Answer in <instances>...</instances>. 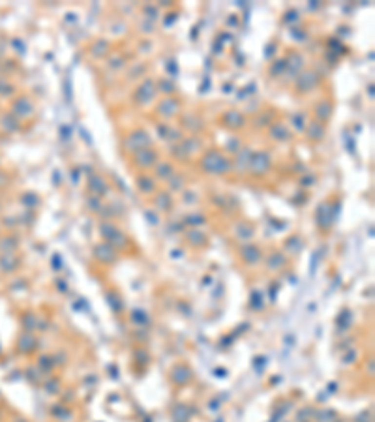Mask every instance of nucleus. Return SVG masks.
<instances>
[{
  "instance_id": "1",
  "label": "nucleus",
  "mask_w": 375,
  "mask_h": 422,
  "mask_svg": "<svg viewBox=\"0 0 375 422\" xmlns=\"http://www.w3.org/2000/svg\"><path fill=\"white\" fill-rule=\"evenodd\" d=\"M201 167H203V171L212 173V175H223V173L231 171L233 165H231V161L223 156L221 152L210 150V152H206L205 156H203V160H201Z\"/></svg>"
},
{
  "instance_id": "2",
  "label": "nucleus",
  "mask_w": 375,
  "mask_h": 422,
  "mask_svg": "<svg viewBox=\"0 0 375 422\" xmlns=\"http://www.w3.org/2000/svg\"><path fill=\"white\" fill-rule=\"evenodd\" d=\"M150 145H152V141H150V137H148V133L145 130H135L124 141V148L133 152V154L143 150V148H150Z\"/></svg>"
},
{
  "instance_id": "3",
  "label": "nucleus",
  "mask_w": 375,
  "mask_h": 422,
  "mask_svg": "<svg viewBox=\"0 0 375 422\" xmlns=\"http://www.w3.org/2000/svg\"><path fill=\"white\" fill-rule=\"evenodd\" d=\"M99 233H101V237L109 242V246H113V248H124L126 246V237H124L122 231L117 229V225L103 223L99 227Z\"/></svg>"
},
{
  "instance_id": "4",
  "label": "nucleus",
  "mask_w": 375,
  "mask_h": 422,
  "mask_svg": "<svg viewBox=\"0 0 375 422\" xmlns=\"http://www.w3.org/2000/svg\"><path fill=\"white\" fill-rule=\"evenodd\" d=\"M250 171L255 177H263L266 171L270 169V156L268 152H255L252 160H250Z\"/></svg>"
},
{
  "instance_id": "5",
  "label": "nucleus",
  "mask_w": 375,
  "mask_h": 422,
  "mask_svg": "<svg viewBox=\"0 0 375 422\" xmlns=\"http://www.w3.org/2000/svg\"><path fill=\"white\" fill-rule=\"evenodd\" d=\"M154 96H156V84L152 83L150 79H146L145 83L137 88V92H135V100L141 105H146L148 101H152Z\"/></svg>"
},
{
  "instance_id": "6",
  "label": "nucleus",
  "mask_w": 375,
  "mask_h": 422,
  "mask_svg": "<svg viewBox=\"0 0 375 422\" xmlns=\"http://www.w3.org/2000/svg\"><path fill=\"white\" fill-rule=\"evenodd\" d=\"M156 160H158V154L152 148H143V150H139V152L133 154V163L143 169L152 167V165L156 163Z\"/></svg>"
},
{
  "instance_id": "7",
  "label": "nucleus",
  "mask_w": 375,
  "mask_h": 422,
  "mask_svg": "<svg viewBox=\"0 0 375 422\" xmlns=\"http://www.w3.org/2000/svg\"><path fill=\"white\" fill-rule=\"evenodd\" d=\"M317 81L319 79H317V75L314 72H306L296 79V88H298V92H308V90L317 86Z\"/></svg>"
},
{
  "instance_id": "8",
  "label": "nucleus",
  "mask_w": 375,
  "mask_h": 422,
  "mask_svg": "<svg viewBox=\"0 0 375 422\" xmlns=\"http://www.w3.org/2000/svg\"><path fill=\"white\" fill-rule=\"evenodd\" d=\"M334 218H336V214L330 212V205H328V203H323V205L319 206V210H317V223L321 225V229H323V227L328 229V225L332 223Z\"/></svg>"
},
{
  "instance_id": "9",
  "label": "nucleus",
  "mask_w": 375,
  "mask_h": 422,
  "mask_svg": "<svg viewBox=\"0 0 375 422\" xmlns=\"http://www.w3.org/2000/svg\"><path fill=\"white\" fill-rule=\"evenodd\" d=\"M94 255H96V259L103 261V263H113L117 253H115V248L109 244H99L94 248Z\"/></svg>"
},
{
  "instance_id": "10",
  "label": "nucleus",
  "mask_w": 375,
  "mask_h": 422,
  "mask_svg": "<svg viewBox=\"0 0 375 422\" xmlns=\"http://www.w3.org/2000/svg\"><path fill=\"white\" fill-rule=\"evenodd\" d=\"M171 377H173V381H175L177 385H186V383L192 379V372H190V368H186V366H177V368H173Z\"/></svg>"
},
{
  "instance_id": "11",
  "label": "nucleus",
  "mask_w": 375,
  "mask_h": 422,
  "mask_svg": "<svg viewBox=\"0 0 375 422\" xmlns=\"http://www.w3.org/2000/svg\"><path fill=\"white\" fill-rule=\"evenodd\" d=\"M177 111H178V101H177V100H171V98L163 100V101L158 105V113H159L161 117H173Z\"/></svg>"
},
{
  "instance_id": "12",
  "label": "nucleus",
  "mask_w": 375,
  "mask_h": 422,
  "mask_svg": "<svg viewBox=\"0 0 375 422\" xmlns=\"http://www.w3.org/2000/svg\"><path fill=\"white\" fill-rule=\"evenodd\" d=\"M306 133H308V137L314 139V141L323 139V137H325V126H323V122H319V121L310 122V124L306 126Z\"/></svg>"
},
{
  "instance_id": "13",
  "label": "nucleus",
  "mask_w": 375,
  "mask_h": 422,
  "mask_svg": "<svg viewBox=\"0 0 375 422\" xmlns=\"http://www.w3.org/2000/svg\"><path fill=\"white\" fill-rule=\"evenodd\" d=\"M223 124L229 128H242L244 126V117L238 111H227L223 115Z\"/></svg>"
},
{
  "instance_id": "14",
  "label": "nucleus",
  "mask_w": 375,
  "mask_h": 422,
  "mask_svg": "<svg viewBox=\"0 0 375 422\" xmlns=\"http://www.w3.org/2000/svg\"><path fill=\"white\" fill-rule=\"evenodd\" d=\"M242 257H244V261H248L250 265H254V263H257V261H261V250L257 248V246H254V244H248L246 248L242 250Z\"/></svg>"
},
{
  "instance_id": "15",
  "label": "nucleus",
  "mask_w": 375,
  "mask_h": 422,
  "mask_svg": "<svg viewBox=\"0 0 375 422\" xmlns=\"http://www.w3.org/2000/svg\"><path fill=\"white\" fill-rule=\"evenodd\" d=\"M270 135H272L274 139H279V141H287V139H289V130H287L281 122H278V124H274V126L270 128Z\"/></svg>"
},
{
  "instance_id": "16",
  "label": "nucleus",
  "mask_w": 375,
  "mask_h": 422,
  "mask_svg": "<svg viewBox=\"0 0 375 422\" xmlns=\"http://www.w3.org/2000/svg\"><path fill=\"white\" fill-rule=\"evenodd\" d=\"M90 190L96 192L98 195H103L107 192V184L101 177H90Z\"/></svg>"
},
{
  "instance_id": "17",
  "label": "nucleus",
  "mask_w": 375,
  "mask_h": 422,
  "mask_svg": "<svg viewBox=\"0 0 375 422\" xmlns=\"http://www.w3.org/2000/svg\"><path fill=\"white\" fill-rule=\"evenodd\" d=\"M315 113H317V119L319 121H328L330 119V115H332V105L328 103V101H323V103H319L317 109H315Z\"/></svg>"
},
{
  "instance_id": "18",
  "label": "nucleus",
  "mask_w": 375,
  "mask_h": 422,
  "mask_svg": "<svg viewBox=\"0 0 375 422\" xmlns=\"http://www.w3.org/2000/svg\"><path fill=\"white\" fill-rule=\"evenodd\" d=\"M137 188L143 193H152L154 188H156V184H154L152 179H148V177H139V179H137Z\"/></svg>"
},
{
  "instance_id": "19",
  "label": "nucleus",
  "mask_w": 375,
  "mask_h": 422,
  "mask_svg": "<svg viewBox=\"0 0 375 422\" xmlns=\"http://www.w3.org/2000/svg\"><path fill=\"white\" fill-rule=\"evenodd\" d=\"M156 173L159 179H169L171 175H175V169H173L171 163H159L156 167Z\"/></svg>"
},
{
  "instance_id": "20",
  "label": "nucleus",
  "mask_w": 375,
  "mask_h": 422,
  "mask_svg": "<svg viewBox=\"0 0 375 422\" xmlns=\"http://www.w3.org/2000/svg\"><path fill=\"white\" fill-rule=\"evenodd\" d=\"M156 206L159 208V210H169V206H171V197L167 195V193H159V195H156Z\"/></svg>"
},
{
  "instance_id": "21",
  "label": "nucleus",
  "mask_w": 375,
  "mask_h": 422,
  "mask_svg": "<svg viewBox=\"0 0 375 422\" xmlns=\"http://www.w3.org/2000/svg\"><path fill=\"white\" fill-rule=\"evenodd\" d=\"M238 156H240V160H238L237 167H238V169H248V167H250L252 152H250V150H240V152H238Z\"/></svg>"
},
{
  "instance_id": "22",
  "label": "nucleus",
  "mask_w": 375,
  "mask_h": 422,
  "mask_svg": "<svg viewBox=\"0 0 375 422\" xmlns=\"http://www.w3.org/2000/svg\"><path fill=\"white\" fill-rule=\"evenodd\" d=\"M173 417L177 419V422H186L188 421V411H186L184 405H178L177 409L173 411Z\"/></svg>"
},
{
  "instance_id": "23",
  "label": "nucleus",
  "mask_w": 375,
  "mask_h": 422,
  "mask_svg": "<svg viewBox=\"0 0 375 422\" xmlns=\"http://www.w3.org/2000/svg\"><path fill=\"white\" fill-rule=\"evenodd\" d=\"M169 186L173 190H180L182 186H184V177H182V175H171Z\"/></svg>"
},
{
  "instance_id": "24",
  "label": "nucleus",
  "mask_w": 375,
  "mask_h": 422,
  "mask_svg": "<svg viewBox=\"0 0 375 422\" xmlns=\"http://www.w3.org/2000/svg\"><path fill=\"white\" fill-rule=\"evenodd\" d=\"M107 45H109L107 41H98V43H94V49H92V53H94V55H98V57H101L103 53H107V49H109Z\"/></svg>"
},
{
  "instance_id": "25",
  "label": "nucleus",
  "mask_w": 375,
  "mask_h": 422,
  "mask_svg": "<svg viewBox=\"0 0 375 422\" xmlns=\"http://www.w3.org/2000/svg\"><path fill=\"white\" fill-rule=\"evenodd\" d=\"M291 121H293L296 130H304V128H306V124H304V115H300V113H298V115H293Z\"/></svg>"
},
{
  "instance_id": "26",
  "label": "nucleus",
  "mask_w": 375,
  "mask_h": 422,
  "mask_svg": "<svg viewBox=\"0 0 375 422\" xmlns=\"http://www.w3.org/2000/svg\"><path fill=\"white\" fill-rule=\"evenodd\" d=\"M283 70H285V60H276V64L270 68V73L276 75V73H281Z\"/></svg>"
},
{
  "instance_id": "27",
  "label": "nucleus",
  "mask_w": 375,
  "mask_h": 422,
  "mask_svg": "<svg viewBox=\"0 0 375 422\" xmlns=\"http://www.w3.org/2000/svg\"><path fill=\"white\" fill-rule=\"evenodd\" d=\"M158 88H161L165 94H171L173 90H175V86H173V83H165V81H159L158 83Z\"/></svg>"
},
{
  "instance_id": "28",
  "label": "nucleus",
  "mask_w": 375,
  "mask_h": 422,
  "mask_svg": "<svg viewBox=\"0 0 375 422\" xmlns=\"http://www.w3.org/2000/svg\"><path fill=\"white\" fill-rule=\"evenodd\" d=\"M190 239H194V241H199V244L201 242H205V237L201 235V233H197V231H190V235H188Z\"/></svg>"
}]
</instances>
